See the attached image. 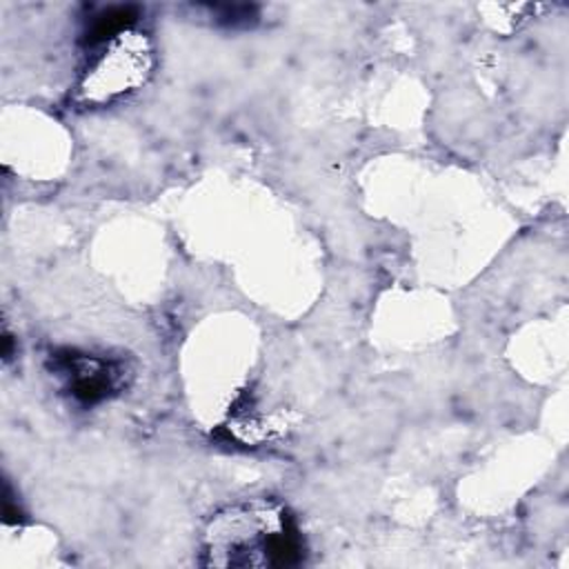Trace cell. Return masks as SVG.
<instances>
[{"label":"cell","mask_w":569,"mask_h":569,"mask_svg":"<svg viewBox=\"0 0 569 569\" xmlns=\"http://www.w3.org/2000/svg\"><path fill=\"white\" fill-rule=\"evenodd\" d=\"M202 553L216 567H287L300 560L302 540L284 509L253 502L213 518Z\"/></svg>","instance_id":"1"},{"label":"cell","mask_w":569,"mask_h":569,"mask_svg":"<svg viewBox=\"0 0 569 569\" xmlns=\"http://www.w3.org/2000/svg\"><path fill=\"white\" fill-rule=\"evenodd\" d=\"M58 360H60V371L69 380L71 393L84 402H98L107 398L116 385L118 371L104 358L87 356V353L82 356L69 353Z\"/></svg>","instance_id":"2"}]
</instances>
